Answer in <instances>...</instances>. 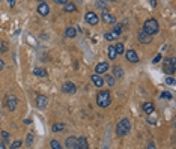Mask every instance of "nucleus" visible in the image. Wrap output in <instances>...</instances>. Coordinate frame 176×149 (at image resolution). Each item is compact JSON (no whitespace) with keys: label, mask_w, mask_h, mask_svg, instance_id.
<instances>
[{"label":"nucleus","mask_w":176,"mask_h":149,"mask_svg":"<svg viewBox=\"0 0 176 149\" xmlns=\"http://www.w3.org/2000/svg\"><path fill=\"white\" fill-rule=\"evenodd\" d=\"M152 38H154V36H152V35H149V33H146L143 29L139 32V41H140L142 44H149V42L152 41Z\"/></svg>","instance_id":"nucleus-8"},{"label":"nucleus","mask_w":176,"mask_h":149,"mask_svg":"<svg viewBox=\"0 0 176 149\" xmlns=\"http://www.w3.org/2000/svg\"><path fill=\"white\" fill-rule=\"evenodd\" d=\"M5 104H6V108H8L9 111H14V110L17 108V104H18L17 96H15V95H8V96H6Z\"/></svg>","instance_id":"nucleus-6"},{"label":"nucleus","mask_w":176,"mask_h":149,"mask_svg":"<svg viewBox=\"0 0 176 149\" xmlns=\"http://www.w3.org/2000/svg\"><path fill=\"white\" fill-rule=\"evenodd\" d=\"M115 50H116L118 56L125 53V48H124V44H122V42H118V44H115Z\"/></svg>","instance_id":"nucleus-26"},{"label":"nucleus","mask_w":176,"mask_h":149,"mask_svg":"<svg viewBox=\"0 0 176 149\" xmlns=\"http://www.w3.org/2000/svg\"><path fill=\"white\" fill-rule=\"evenodd\" d=\"M124 54H125V57H127L128 62H131V63H137V62H139V56H137V53H136L134 50H128V51H125Z\"/></svg>","instance_id":"nucleus-10"},{"label":"nucleus","mask_w":176,"mask_h":149,"mask_svg":"<svg viewBox=\"0 0 176 149\" xmlns=\"http://www.w3.org/2000/svg\"><path fill=\"white\" fill-rule=\"evenodd\" d=\"M26 144H27V146H32V144H33V134H32V132H30V134H27Z\"/></svg>","instance_id":"nucleus-27"},{"label":"nucleus","mask_w":176,"mask_h":149,"mask_svg":"<svg viewBox=\"0 0 176 149\" xmlns=\"http://www.w3.org/2000/svg\"><path fill=\"white\" fill-rule=\"evenodd\" d=\"M63 129H65V123H62V122L54 123V125H53V128H51V131H53V132H60V131H63Z\"/></svg>","instance_id":"nucleus-22"},{"label":"nucleus","mask_w":176,"mask_h":149,"mask_svg":"<svg viewBox=\"0 0 176 149\" xmlns=\"http://www.w3.org/2000/svg\"><path fill=\"white\" fill-rule=\"evenodd\" d=\"M160 60H161V54H157L155 59H152V63H158Z\"/></svg>","instance_id":"nucleus-35"},{"label":"nucleus","mask_w":176,"mask_h":149,"mask_svg":"<svg viewBox=\"0 0 176 149\" xmlns=\"http://www.w3.org/2000/svg\"><path fill=\"white\" fill-rule=\"evenodd\" d=\"M110 102H112V93H110L109 90H101V92H98V95H97V104H98L100 107L106 108V107L110 105Z\"/></svg>","instance_id":"nucleus-1"},{"label":"nucleus","mask_w":176,"mask_h":149,"mask_svg":"<svg viewBox=\"0 0 176 149\" xmlns=\"http://www.w3.org/2000/svg\"><path fill=\"white\" fill-rule=\"evenodd\" d=\"M104 39L106 41H115V39H118V35L115 32H107V33H104Z\"/></svg>","instance_id":"nucleus-23"},{"label":"nucleus","mask_w":176,"mask_h":149,"mask_svg":"<svg viewBox=\"0 0 176 149\" xmlns=\"http://www.w3.org/2000/svg\"><path fill=\"white\" fill-rule=\"evenodd\" d=\"M39 2H45V0H39Z\"/></svg>","instance_id":"nucleus-42"},{"label":"nucleus","mask_w":176,"mask_h":149,"mask_svg":"<svg viewBox=\"0 0 176 149\" xmlns=\"http://www.w3.org/2000/svg\"><path fill=\"white\" fill-rule=\"evenodd\" d=\"M33 74L38 75V77H47V71L44 68H35L33 69Z\"/></svg>","instance_id":"nucleus-24"},{"label":"nucleus","mask_w":176,"mask_h":149,"mask_svg":"<svg viewBox=\"0 0 176 149\" xmlns=\"http://www.w3.org/2000/svg\"><path fill=\"white\" fill-rule=\"evenodd\" d=\"M63 11H65V12H75V11H77V6H75L74 3H71V2H66Z\"/></svg>","instance_id":"nucleus-18"},{"label":"nucleus","mask_w":176,"mask_h":149,"mask_svg":"<svg viewBox=\"0 0 176 149\" xmlns=\"http://www.w3.org/2000/svg\"><path fill=\"white\" fill-rule=\"evenodd\" d=\"M113 32H115V33H116V35L119 36V35L122 33V26H121V24H116V26H115V30H113Z\"/></svg>","instance_id":"nucleus-30"},{"label":"nucleus","mask_w":176,"mask_h":149,"mask_svg":"<svg viewBox=\"0 0 176 149\" xmlns=\"http://www.w3.org/2000/svg\"><path fill=\"white\" fill-rule=\"evenodd\" d=\"M110 2H115V0H110Z\"/></svg>","instance_id":"nucleus-43"},{"label":"nucleus","mask_w":176,"mask_h":149,"mask_svg":"<svg viewBox=\"0 0 176 149\" xmlns=\"http://www.w3.org/2000/svg\"><path fill=\"white\" fill-rule=\"evenodd\" d=\"M54 3H57V5H65L66 2H69V0H53Z\"/></svg>","instance_id":"nucleus-34"},{"label":"nucleus","mask_w":176,"mask_h":149,"mask_svg":"<svg viewBox=\"0 0 176 149\" xmlns=\"http://www.w3.org/2000/svg\"><path fill=\"white\" fill-rule=\"evenodd\" d=\"M166 83H167L169 86H173V84H175V78H173V77H167V78H166Z\"/></svg>","instance_id":"nucleus-32"},{"label":"nucleus","mask_w":176,"mask_h":149,"mask_svg":"<svg viewBox=\"0 0 176 149\" xmlns=\"http://www.w3.org/2000/svg\"><path fill=\"white\" fill-rule=\"evenodd\" d=\"M164 72L170 74V75H173L176 72V60H175V57L164 59Z\"/></svg>","instance_id":"nucleus-4"},{"label":"nucleus","mask_w":176,"mask_h":149,"mask_svg":"<svg viewBox=\"0 0 176 149\" xmlns=\"http://www.w3.org/2000/svg\"><path fill=\"white\" fill-rule=\"evenodd\" d=\"M5 147H6V146H5L3 143H0V149H5Z\"/></svg>","instance_id":"nucleus-41"},{"label":"nucleus","mask_w":176,"mask_h":149,"mask_svg":"<svg viewBox=\"0 0 176 149\" xmlns=\"http://www.w3.org/2000/svg\"><path fill=\"white\" fill-rule=\"evenodd\" d=\"M113 74H115L116 78H122V77H124V69H122V66H115V68H113Z\"/></svg>","instance_id":"nucleus-20"},{"label":"nucleus","mask_w":176,"mask_h":149,"mask_svg":"<svg viewBox=\"0 0 176 149\" xmlns=\"http://www.w3.org/2000/svg\"><path fill=\"white\" fill-rule=\"evenodd\" d=\"M89 146H87V140L84 137H80L78 141H77V149H87Z\"/></svg>","instance_id":"nucleus-16"},{"label":"nucleus","mask_w":176,"mask_h":149,"mask_svg":"<svg viewBox=\"0 0 176 149\" xmlns=\"http://www.w3.org/2000/svg\"><path fill=\"white\" fill-rule=\"evenodd\" d=\"M143 30L146 32V33H149V35H157L158 32H160V26H158V21L157 20H154V18H149V20H146V23H145V26H143Z\"/></svg>","instance_id":"nucleus-2"},{"label":"nucleus","mask_w":176,"mask_h":149,"mask_svg":"<svg viewBox=\"0 0 176 149\" xmlns=\"http://www.w3.org/2000/svg\"><path fill=\"white\" fill-rule=\"evenodd\" d=\"M103 20H104L106 23H109V24H116V18H115V15H112L107 9H103Z\"/></svg>","instance_id":"nucleus-13"},{"label":"nucleus","mask_w":176,"mask_h":149,"mask_svg":"<svg viewBox=\"0 0 176 149\" xmlns=\"http://www.w3.org/2000/svg\"><path fill=\"white\" fill-rule=\"evenodd\" d=\"M11 147H12V149H17V147H21V141H20V140H15V141H14V143L11 144Z\"/></svg>","instance_id":"nucleus-31"},{"label":"nucleus","mask_w":176,"mask_h":149,"mask_svg":"<svg viewBox=\"0 0 176 149\" xmlns=\"http://www.w3.org/2000/svg\"><path fill=\"white\" fill-rule=\"evenodd\" d=\"M149 2H151V5H152V6H154V8H155V6H157V0H149Z\"/></svg>","instance_id":"nucleus-40"},{"label":"nucleus","mask_w":176,"mask_h":149,"mask_svg":"<svg viewBox=\"0 0 176 149\" xmlns=\"http://www.w3.org/2000/svg\"><path fill=\"white\" fill-rule=\"evenodd\" d=\"M91 80H92V83H94L97 87H103V86H104V78H103L100 74H92Z\"/></svg>","instance_id":"nucleus-14"},{"label":"nucleus","mask_w":176,"mask_h":149,"mask_svg":"<svg viewBox=\"0 0 176 149\" xmlns=\"http://www.w3.org/2000/svg\"><path fill=\"white\" fill-rule=\"evenodd\" d=\"M130 131H131V122H130V119H122V120L116 125V134L121 135V137L127 135Z\"/></svg>","instance_id":"nucleus-3"},{"label":"nucleus","mask_w":176,"mask_h":149,"mask_svg":"<svg viewBox=\"0 0 176 149\" xmlns=\"http://www.w3.org/2000/svg\"><path fill=\"white\" fill-rule=\"evenodd\" d=\"M62 92L63 93H68V95H74L77 92V87H75V84L72 81H65L62 84Z\"/></svg>","instance_id":"nucleus-7"},{"label":"nucleus","mask_w":176,"mask_h":149,"mask_svg":"<svg viewBox=\"0 0 176 149\" xmlns=\"http://www.w3.org/2000/svg\"><path fill=\"white\" fill-rule=\"evenodd\" d=\"M47 104H48V98L45 96V95H38L36 96V107L38 108H45L47 107Z\"/></svg>","instance_id":"nucleus-12"},{"label":"nucleus","mask_w":176,"mask_h":149,"mask_svg":"<svg viewBox=\"0 0 176 149\" xmlns=\"http://www.w3.org/2000/svg\"><path fill=\"white\" fill-rule=\"evenodd\" d=\"M51 147H53V149H60L62 144H60L57 140H51Z\"/></svg>","instance_id":"nucleus-29"},{"label":"nucleus","mask_w":176,"mask_h":149,"mask_svg":"<svg viewBox=\"0 0 176 149\" xmlns=\"http://www.w3.org/2000/svg\"><path fill=\"white\" fill-rule=\"evenodd\" d=\"M3 68H5V63H3V60H2V59H0V71H2Z\"/></svg>","instance_id":"nucleus-39"},{"label":"nucleus","mask_w":176,"mask_h":149,"mask_svg":"<svg viewBox=\"0 0 176 149\" xmlns=\"http://www.w3.org/2000/svg\"><path fill=\"white\" fill-rule=\"evenodd\" d=\"M65 36H66V38H75V36H77L75 29H74V27H66V30H65Z\"/></svg>","instance_id":"nucleus-19"},{"label":"nucleus","mask_w":176,"mask_h":149,"mask_svg":"<svg viewBox=\"0 0 176 149\" xmlns=\"http://www.w3.org/2000/svg\"><path fill=\"white\" fill-rule=\"evenodd\" d=\"M0 45H2V47H0V50H2L3 53H5L6 50H8V48H6V42H2V44H0Z\"/></svg>","instance_id":"nucleus-37"},{"label":"nucleus","mask_w":176,"mask_h":149,"mask_svg":"<svg viewBox=\"0 0 176 149\" xmlns=\"http://www.w3.org/2000/svg\"><path fill=\"white\" fill-rule=\"evenodd\" d=\"M84 20H86V23H87V24H91V26H95V24H98V23H100V17H98L94 11L86 12Z\"/></svg>","instance_id":"nucleus-5"},{"label":"nucleus","mask_w":176,"mask_h":149,"mask_svg":"<svg viewBox=\"0 0 176 149\" xmlns=\"http://www.w3.org/2000/svg\"><path fill=\"white\" fill-rule=\"evenodd\" d=\"M6 2H8V5H9L11 8H14V6H15V0H6Z\"/></svg>","instance_id":"nucleus-38"},{"label":"nucleus","mask_w":176,"mask_h":149,"mask_svg":"<svg viewBox=\"0 0 176 149\" xmlns=\"http://www.w3.org/2000/svg\"><path fill=\"white\" fill-rule=\"evenodd\" d=\"M143 111L146 114H152L154 113V104L152 102H145L143 104Z\"/></svg>","instance_id":"nucleus-17"},{"label":"nucleus","mask_w":176,"mask_h":149,"mask_svg":"<svg viewBox=\"0 0 176 149\" xmlns=\"http://www.w3.org/2000/svg\"><path fill=\"white\" fill-rule=\"evenodd\" d=\"M38 14L42 15V17H47V15L50 14V6H48L45 2H41V3L38 5Z\"/></svg>","instance_id":"nucleus-9"},{"label":"nucleus","mask_w":176,"mask_h":149,"mask_svg":"<svg viewBox=\"0 0 176 149\" xmlns=\"http://www.w3.org/2000/svg\"><path fill=\"white\" fill-rule=\"evenodd\" d=\"M107 71H109V63H107V62H100V63L95 66V74L103 75V74H106Z\"/></svg>","instance_id":"nucleus-11"},{"label":"nucleus","mask_w":176,"mask_h":149,"mask_svg":"<svg viewBox=\"0 0 176 149\" xmlns=\"http://www.w3.org/2000/svg\"><path fill=\"white\" fill-rule=\"evenodd\" d=\"M118 57V53H116V50H115V45H110L109 47V59L110 60H115Z\"/></svg>","instance_id":"nucleus-21"},{"label":"nucleus","mask_w":176,"mask_h":149,"mask_svg":"<svg viewBox=\"0 0 176 149\" xmlns=\"http://www.w3.org/2000/svg\"><path fill=\"white\" fill-rule=\"evenodd\" d=\"M97 8L106 9V0H98V2H97Z\"/></svg>","instance_id":"nucleus-28"},{"label":"nucleus","mask_w":176,"mask_h":149,"mask_svg":"<svg viewBox=\"0 0 176 149\" xmlns=\"http://www.w3.org/2000/svg\"><path fill=\"white\" fill-rule=\"evenodd\" d=\"M161 96H163V98H167V99H172V98H173L170 92H163V93H161Z\"/></svg>","instance_id":"nucleus-33"},{"label":"nucleus","mask_w":176,"mask_h":149,"mask_svg":"<svg viewBox=\"0 0 176 149\" xmlns=\"http://www.w3.org/2000/svg\"><path fill=\"white\" fill-rule=\"evenodd\" d=\"M2 137H3L5 140H8V138H9V132H8V131H3V132H2Z\"/></svg>","instance_id":"nucleus-36"},{"label":"nucleus","mask_w":176,"mask_h":149,"mask_svg":"<svg viewBox=\"0 0 176 149\" xmlns=\"http://www.w3.org/2000/svg\"><path fill=\"white\" fill-rule=\"evenodd\" d=\"M77 141H78L77 137H68L66 141H65V146L68 149H77Z\"/></svg>","instance_id":"nucleus-15"},{"label":"nucleus","mask_w":176,"mask_h":149,"mask_svg":"<svg viewBox=\"0 0 176 149\" xmlns=\"http://www.w3.org/2000/svg\"><path fill=\"white\" fill-rule=\"evenodd\" d=\"M104 83H107V84L112 87V86H115V84H116V80H115V77H113V75L106 74V80H104Z\"/></svg>","instance_id":"nucleus-25"}]
</instances>
